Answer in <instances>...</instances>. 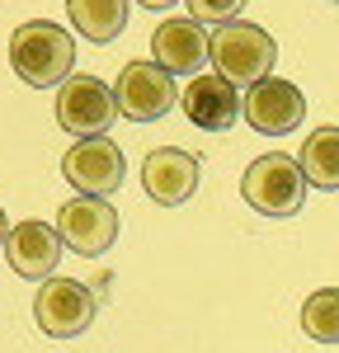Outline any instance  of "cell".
I'll return each instance as SVG.
<instances>
[{
  "instance_id": "e0dca14e",
  "label": "cell",
  "mask_w": 339,
  "mask_h": 353,
  "mask_svg": "<svg viewBox=\"0 0 339 353\" xmlns=\"http://www.w3.org/2000/svg\"><path fill=\"white\" fill-rule=\"evenodd\" d=\"M189 5V19H198V24H231L240 10H245V0H184Z\"/></svg>"
},
{
  "instance_id": "5bb4252c",
  "label": "cell",
  "mask_w": 339,
  "mask_h": 353,
  "mask_svg": "<svg viewBox=\"0 0 339 353\" xmlns=\"http://www.w3.org/2000/svg\"><path fill=\"white\" fill-rule=\"evenodd\" d=\"M71 28L90 43H113L127 28V0H66Z\"/></svg>"
},
{
  "instance_id": "277c9868",
  "label": "cell",
  "mask_w": 339,
  "mask_h": 353,
  "mask_svg": "<svg viewBox=\"0 0 339 353\" xmlns=\"http://www.w3.org/2000/svg\"><path fill=\"white\" fill-rule=\"evenodd\" d=\"M94 311H99V301L94 292L76 283V278H43V288H38V297H33V321L43 334H52V339H76L85 330L94 325Z\"/></svg>"
},
{
  "instance_id": "2e32d148",
  "label": "cell",
  "mask_w": 339,
  "mask_h": 353,
  "mask_svg": "<svg viewBox=\"0 0 339 353\" xmlns=\"http://www.w3.org/2000/svg\"><path fill=\"white\" fill-rule=\"evenodd\" d=\"M302 330L316 344H339V288H320L302 301Z\"/></svg>"
},
{
  "instance_id": "7a4b0ae2",
  "label": "cell",
  "mask_w": 339,
  "mask_h": 353,
  "mask_svg": "<svg viewBox=\"0 0 339 353\" xmlns=\"http://www.w3.org/2000/svg\"><path fill=\"white\" fill-rule=\"evenodd\" d=\"M212 71L231 85H259L274 76V61H278V43L264 33L259 24H245V19H231L212 33Z\"/></svg>"
},
{
  "instance_id": "8992f818",
  "label": "cell",
  "mask_w": 339,
  "mask_h": 353,
  "mask_svg": "<svg viewBox=\"0 0 339 353\" xmlns=\"http://www.w3.org/2000/svg\"><path fill=\"white\" fill-rule=\"evenodd\" d=\"M113 94H118V113L132 118V123H156L179 104L174 76L165 66H156V61H127L118 85H113Z\"/></svg>"
},
{
  "instance_id": "ffe728a7",
  "label": "cell",
  "mask_w": 339,
  "mask_h": 353,
  "mask_svg": "<svg viewBox=\"0 0 339 353\" xmlns=\"http://www.w3.org/2000/svg\"><path fill=\"white\" fill-rule=\"evenodd\" d=\"M330 5H339V0H330Z\"/></svg>"
},
{
  "instance_id": "ac0fdd59",
  "label": "cell",
  "mask_w": 339,
  "mask_h": 353,
  "mask_svg": "<svg viewBox=\"0 0 339 353\" xmlns=\"http://www.w3.org/2000/svg\"><path fill=\"white\" fill-rule=\"evenodd\" d=\"M141 10H170V5H179V0H137Z\"/></svg>"
},
{
  "instance_id": "9c48e42d",
  "label": "cell",
  "mask_w": 339,
  "mask_h": 353,
  "mask_svg": "<svg viewBox=\"0 0 339 353\" xmlns=\"http://www.w3.org/2000/svg\"><path fill=\"white\" fill-rule=\"evenodd\" d=\"M198 179H203V165H198L194 151L184 146H156L146 161H141V189L151 193L161 208H179L198 193Z\"/></svg>"
},
{
  "instance_id": "5b68a950",
  "label": "cell",
  "mask_w": 339,
  "mask_h": 353,
  "mask_svg": "<svg viewBox=\"0 0 339 353\" xmlns=\"http://www.w3.org/2000/svg\"><path fill=\"white\" fill-rule=\"evenodd\" d=\"M118 94L113 85L94 81V76H71V81L56 90V123L76 137H104L118 123Z\"/></svg>"
},
{
  "instance_id": "d6986e66",
  "label": "cell",
  "mask_w": 339,
  "mask_h": 353,
  "mask_svg": "<svg viewBox=\"0 0 339 353\" xmlns=\"http://www.w3.org/2000/svg\"><path fill=\"white\" fill-rule=\"evenodd\" d=\"M10 231H14V226H10V221H5V212H0V250L10 245Z\"/></svg>"
},
{
  "instance_id": "30bf717a",
  "label": "cell",
  "mask_w": 339,
  "mask_h": 353,
  "mask_svg": "<svg viewBox=\"0 0 339 353\" xmlns=\"http://www.w3.org/2000/svg\"><path fill=\"white\" fill-rule=\"evenodd\" d=\"M302 118H307V94L292 81L269 76V81H259V85L245 90V123H250L254 132L287 137L292 128H302Z\"/></svg>"
},
{
  "instance_id": "7c38bea8",
  "label": "cell",
  "mask_w": 339,
  "mask_h": 353,
  "mask_svg": "<svg viewBox=\"0 0 339 353\" xmlns=\"http://www.w3.org/2000/svg\"><path fill=\"white\" fill-rule=\"evenodd\" d=\"M151 52L156 66H165L170 76H203V61L212 57V38L203 33L198 19H165L151 33Z\"/></svg>"
},
{
  "instance_id": "9a60e30c",
  "label": "cell",
  "mask_w": 339,
  "mask_h": 353,
  "mask_svg": "<svg viewBox=\"0 0 339 353\" xmlns=\"http://www.w3.org/2000/svg\"><path fill=\"white\" fill-rule=\"evenodd\" d=\"M297 165H302L311 189L335 193L339 189V128H316V132L302 141Z\"/></svg>"
},
{
  "instance_id": "52a82bcc",
  "label": "cell",
  "mask_w": 339,
  "mask_h": 353,
  "mask_svg": "<svg viewBox=\"0 0 339 353\" xmlns=\"http://www.w3.org/2000/svg\"><path fill=\"white\" fill-rule=\"evenodd\" d=\"M61 174L76 193H90V198H104V193H118L127 165H123V151L113 146L109 137H81L66 156H61Z\"/></svg>"
},
{
  "instance_id": "8fae6325",
  "label": "cell",
  "mask_w": 339,
  "mask_h": 353,
  "mask_svg": "<svg viewBox=\"0 0 339 353\" xmlns=\"http://www.w3.org/2000/svg\"><path fill=\"white\" fill-rule=\"evenodd\" d=\"M179 109H184V118L194 123V128H203V132H226L240 113H245V99H240V90L231 81H222L217 71L207 76H194L189 81V90L179 94Z\"/></svg>"
},
{
  "instance_id": "6da1fadb",
  "label": "cell",
  "mask_w": 339,
  "mask_h": 353,
  "mask_svg": "<svg viewBox=\"0 0 339 353\" xmlns=\"http://www.w3.org/2000/svg\"><path fill=\"white\" fill-rule=\"evenodd\" d=\"M10 66L14 76L33 90H52V85L71 81V66H76V43L71 33L52 19H28L14 28L10 38Z\"/></svg>"
},
{
  "instance_id": "ba28073f",
  "label": "cell",
  "mask_w": 339,
  "mask_h": 353,
  "mask_svg": "<svg viewBox=\"0 0 339 353\" xmlns=\"http://www.w3.org/2000/svg\"><path fill=\"white\" fill-rule=\"evenodd\" d=\"M56 236L61 245H71L76 254H104L113 241H118V212H113L109 198H66L61 212H56Z\"/></svg>"
},
{
  "instance_id": "3957f363",
  "label": "cell",
  "mask_w": 339,
  "mask_h": 353,
  "mask_svg": "<svg viewBox=\"0 0 339 353\" xmlns=\"http://www.w3.org/2000/svg\"><path fill=\"white\" fill-rule=\"evenodd\" d=\"M307 189L311 184L302 174V165H297V156H259V161H250L245 179H240V198L250 203L254 212H264V217L302 212Z\"/></svg>"
},
{
  "instance_id": "4fadbf2b",
  "label": "cell",
  "mask_w": 339,
  "mask_h": 353,
  "mask_svg": "<svg viewBox=\"0 0 339 353\" xmlns=\"http://www.w3.org/2000/svg\"><path fill=\"white\" fill-rule=\"evenodd\" d=\"M5 254H10V269L19 278H56L52 269L61 264V236L48 221H19L10 231Z\"/></svg>"
}]
</instances>
